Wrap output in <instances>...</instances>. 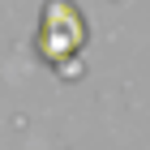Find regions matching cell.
<instances>
[{
	"instance_id": "6da1fadb",
	"label": "cell",
	"mask_w": 150,
	"mask_h": 150,
	"mask_svg": "<svg viewBox=\"0 0 150 150\" xmlns=\"http://www.w3.org/2000/svg\"><path fill=\"white\" fill-rule=\"evenodd\" d=\"M81 43H86L81 13L69 0H52L43 9V26H39V52H43V60H69Z\"/></svg>"
}]
</instances>
